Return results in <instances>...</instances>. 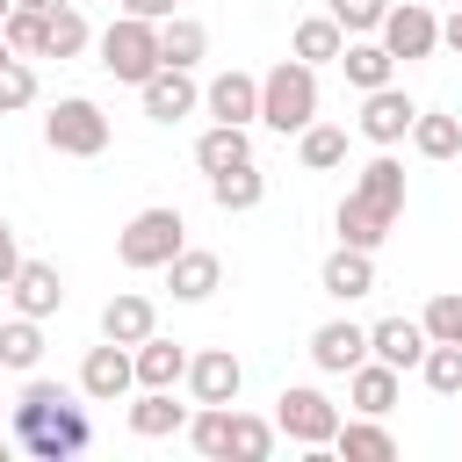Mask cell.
<instances>
[{
    "mask_svg": "<svg viewBox=\"0 0 462 462\" xmlns=\"http://www.w3.org/2000/svg\"><path fill=\"white\" fill-rule=\"evenodd\" d=\"M94 440V419L72 404V390H58L51 375H29L22 397H14V448L36 455V462H65Z\"/></svg>",
    "mask_w": 462,
    "mask_h": 462,
    "instance_id": "6da1fadb",
    "label": "cell"
},
{
    "mask_svg": "<svg viewBox=\"0 0 462 462\" xmlns=\"http://www.w3.org/2000/svg\"><path fill=\"white\" fill-rule=\"evenodd\" d=\"M397 217H404V166L390 159V152H375L368 166H361V180L346 188V202H339V245H383L390 231H397Z\"/></svg>",
    "mask_w": 462,
    "mask_h": 462,
    "instance_id": "7a4b0ae2",
    "label": "cell"
},
{
    "mask_svg": "<svg viewBox=\"0 0 462 462\" xmlns=\"http://www.w3.org/2000/svg\"><path fill=\"white\" fill-rule=\"evenodd\" d=\"M260 123L282 130V137L310 130V123H318V65H303V58L267 65V72H260Z\"/></svg>",
    "mask_w": 462,
    "mask_h": 462,
    "instance_id": "3957f363",
    "label": "cell"
},
{
    "mask_svg": "<svg viewBox=\"0 0 462 462\" xmlns=\"http://www.w3.org/2000/svg\"><path fill=\"white\" fill-rule=\"evenodd\" d=\"M180 245H188V224H180V209H166V202H159V209H137V217L116 231V260H123L130 274H152V267L166 274V260H173Z\"/></svg>",
    "mask_w": 462,
    "mask_h": 462,
    "instance_id": "277c9868",
    "label": "cell"
},
{
    "mask_svg": "<svg viewBox=\"0 0 462 462\" xmlns=\"http://www.w3.org/2000/svg\"><path fill=\"white\" fill-rule=\"evenodd\" d=\"M101 65L123 79V87H144L166 58H159V22H144V14H116L108 29H101Z\"/></svg>",
    "mask_w": 462,
    "mask_h": 462,
    "instance_id": "5b68a950",
    "label": "cell"
},
{
    "mask_svg": "<svg viewBox=\"0 0 462 462\" xmlns=\"http://www.w3.org/2000/svg\"><path fill=\"white\" fill-rule=\"evenodd\" d=\"M43 144H51L58 159H101V152H108V116H101V101L65 94V101L43 116Z\"/></svg>",
    "mask_w": 462,
    "mask_h": 462,
    "instance_id": "8992f818",
    "label": "cell"
},
{
    "mask_svg": "<svg viewBox=\"0 0 462 462\" xmlns=\"http://www.w3.org/2000/svg\"><path fill=\"white\" fill-rule=\"evenodd\" d=\"M274 426H282L296 448H332V440H339V404H332L325 390H310V383H289V390L274 397Z\"/></svg>",
    "mask_w": 462,
    "mask_h": 462,
    "instance_id": "52a82bcc",
    "label": "cell"
},
{
    "mask_svg": "<svg viewBox=\"0 0 462 462\" xmlns=\"http://www.w3.org/2000/svg\"><path fill=\"white\" fill-rule=\"evenodd\" d=\"M375 36H383V51H390V58H404V65H411V58H433V51H440V14H433V7H419V0H390V14H383V29H375Z\"/></svg>",
    "mask_w": 462,
    "mask_h": 462,
    "instance_id": "ba28073f",
    "label": "cell"
},
{
    "mask_svg": "<svg viewBox=\"0 0 462 462\" xmlns=\"http://www.w3.org/2000/svg\"><path fill=\"white\" fill-rule=\"evenodd\" d=\"M411 123H419V101H411L397 79H390V87H375V94H361L354 130H361L368 144H383V152H390V144H404V137H411Z\"/></svg>",
    "mask_w": 462,
    "mask_h": 462,
    "instance_id": "9c48e42d",
    "label": "cell"
},
{
    "mask_svg": "<svg viewBox=\"0 0 462 462\" xmlns=\"http://www.w3.org/2000/svg\"><path fill=\"white\" fill-rule=\"evenodd\" d=\"M130 390H137V361H130V346H123V339L87 346V361H79V397L116 404V397H130Z\"/></svg>",
    "mask_w": 462,
    "mask_h": 462,
    "instance_id": "30bf717a",
    "label": "cell"
},
{
    "mask_svg": "<svg viewBox=\"0 0 462 462\" xmlns=\"http://www.w3.org/2000/svg\"><path fill=\"white\" fill-rule=\"evenodd\" d=\"M238 390H245V368H238L231 346L188 354V397H195V404H238Z\"/></svg>",
    "mask_w": 462,
    "mask_h": 462,
    "instance_id": "8fae6325",
    "label": "cell"
},
{
    "mask_svg": "<svg viewBox=\"0 0 462 462\" xmlns=\"http://www.w3.org/2000/svg\"><path fill=\"white\" fill-rule=\"evenodd\" d=\"M318 289H325L332 303H361V296H375V253H368V245H332L325 267H318Z\"/></svg>",
    "mask_w": 462,
    "mask_h": 462,
    "instance_id": "7c38bea8",
    "label": "cell"
},
{
    "mask_svg": "<svg viewBox=\"0 0 462 462\" xmlns=\"http://www.w3.org/2000/svg\"><path fill=\"white\" fill-rule=\"evenodd\" d=\"M137 94H144V116H152V123H180V116H195V108H202V87H195V72H188V65H159Z\"/></svg>",
    "mask_w": 462,
    "mask_h": 462,
    "instance_id": "4fadbf2b",
    "label": "cell"
},
{
    "mask_svg": "<svg viewBox=\"0 0 462 462\" xmlns=\"http://www.w3.org/2000/svg\"><path fill=\"white\" fill-rule=\"evenodd\" d=\"M7 303H14L22 318H58V303H65V274H58L51 260H22L14 282H7Z\"/></svg>",
    "mask_w": 462,
    "mask_h": 462,
    "instance_id": "5bb4252c",
    "label": "cell"
},
{
    "mask_svg": "<svg viewBox=\"0 0 462 462\" xmlns=\"http://www.w3.org/2000/svg\"><path fill=\"white\" fill-rule=\"evenodd\" d=\"M310 361H318L325 375L361 368V361H368V325H354V318H325V325L310 332Z\"/></svg>",
    "mask_w": 462,
    "mask_h": 462,
    "instance_id": "9a60e30c",
    "label": "cell"
},
{
    "mask_svg": "<svg viewBox=\"0 0 462 462\" xmlns=\"http://www.w3.org/2000/svg\"><path fill=\"white\" fill-rule=\"evenodd\" d=\"M426 346H433V332H426L419 318H375V325H368V354L390 361V368H419Z\"/></svg>",
    "mask_w": 462,
    "mask_h": 462,
    "instance_id": "2e32d148",
    "label": "cell"
},
{
    "mask_svg": "<svg viewBox=\"0 0 462 462\" xmlns=\"http://www.w3.org/2000/svg\"><path fill=\"white\" fill-rule=\"evenodd\" d=\"M202 108L217 116V123H260V79L253 72H217L209 87H202Z\"/></svg>",
    "mask_w": 462,
    "mask_h": 462,
    "instance_id": "e0dca14e",
    "label": "cell"
},
{
    "mask_svg": "<svg viewBox=\"0 0 462 462\" xmlns=\"http://www.w3.org/2000/svg\"><path fill=\"white\" fill-rule=\"evenodd\" d=\"M166 289H173L180 303H202V296H217V289H224V260H217V253H202V245H180V253L166 260Z\"/></svg>",
    "mask_w": 462,
    "mask_h": 462,
    "instance_id": "ac0fdd59",
    "label": "cell"
},
{
    "mask_svg": "<svg viewBox=\"0 0 462 462\" xmlns=\"http://www.w3.org/2000/svg\"><path fill=\"white\" fill-rule=\"evenodd\" d=\"M397 390H404V368H390V361H361V368H346V404L354 411H368V419H383L390 404H397Z\"/></svg>",
    "mask_w": 462,
    "mask_h": 462,
    "instance_id": "d6986e66",
    "label": "cell"
},
{
    "mask_svg": "<svg viewBox=\"0 0 462 462\" xmlns=\"http://www.w3.org/2000/svg\"><path fill=\"white\" fill-rule=\"evenodd\" d=\"M152 332H159V310H152V296L123 289V296H108V303H101V339H123V346H137V339H152Z\"/></svg>",
    "mask_w": 462,
    "mask_h": 462,
    "instance_id": "ffe728a7",
    "label": "cell"
},
{
    "mask_svg": "<svg viewBox=\"0 0 462 462\" xmlns=\"http://www.w3.org/2000/svg\"><path fill=\"white\" fill-rule=\"evenodd\" d=\"M339 72H346V87H361V94H375V87H390V72H397V58L383 51V36H346V51H339Z\"/></svg>",
    "mask_w": 462,
    "mask_h": 462,
    "instance_id": "44dd1931",
    "label": "cell"
},
{
    "mask_svg": "<svg viewBox=\"0 0 462 462\" xmlns=\"http://www.w3.org/2000/svg\"><path fill=\"white\" fill-rule=\"evenodd\" d=\"M130 361H137V390H173V383H188V354L173 346V339H137L130 346Z\"/></svg>",
    "mask_w": 462,
    "mask_h": 462,
    "instance_id": "7402d4cb",
    "label": "cell"
},
{
    "mask_svg": "<svg viewBox=\"0 0 462 462\" xmlns=\"http://www.w3.org/2000/svg\"><path fill=\"white\" fill-rule=\"evenodd\" d=\"M130 433H137V440L188 433V404H173V390H137V404H130Z\"/></svg>",
    "mask_w": 462,
    "mask_h": 462,
    "instance_id": "603a6c76",
    "label": "cell"
},
{
    "mask_svg": "<svg viewBox=\"0 0 462 462\" xmlns=\"http://www.w3.org/2000/svg\"><path fill=\"white\" fill-rule=\"evenodd\" d=\"M339 51H346V29L332 14H303L289 36V58H303V65H339Z\"/></svg>",
    "mask_w": 462,
    "mask_h": 462,
    "instance_id": "cb8c5ba5",
    "label": "cell"
},
{
    "mask_svg": "<svg viewBox=\"0 0 462 462\" xmlns=\"http://www.w3.org/2000/svg\"><path fill=\"white\" fill-rule=\"evenodd\" d=\"M245 159H253L245 123H209V130L195 137V166H202V173H231V166H245Z\"/></svg>",
    "mask_w": 462,
    "mask_h": 462,
    "instance_id": "d4e9b609",
    "label": "cell"
},
{
    "mask_svg": "<svg viewBox=\"0 0 462 462\" xmlns=\"http://www.w3.org/2000/svg\"><path fill=\"white\" fill-rule=\"evenodd\" d=\"M209 202L224 209V217H238V209H260L267 202V173L245 159V166H231V173H209Z\"/></svg>",
    "mask_w": 462,
    "mask_h": 462,
    "instance_id": "484cf974",
    "label": "cell"
},
{
    "mask_svg": "<svg viewBox=\"0 0 462 462\" xmlns=\"http://www.w3.org/2000/svg\"><path fill=\"white\" fill-rule=\"evenodd\" d=\"M411 152H419V159H462V116H448V108H419V123H411Z\"/></svg>",
    "mask_w": 462,
    "mask_h": 462,
    "instance_id": "4316f807",
    "label": "cell"
},
{
    "mask_svg": "<svg viewBox=\"0 0 462 462\" xmlns=\"http://www.w3.org/2000/svg\"><path fill=\"white\" fill-rule=\"evenodd\" d=\"M332 448H339L346 462H390V455H397L390 426H383V419H368V411H361V419H339V440H332Z\"/></svg>",
    "mask_w": 462,
    "mask_h": 462,
    "instance_id": "83f0119b",
    "label": "cell"
},
{
    "mask_svg": "<svg viewBox=\"0 0 462 462\" xmlns=\"http://www.w3.org/2000/svg\"><path fill=\"white\" fill-rule=\"evenodd\" d=\"M36 361H43V318H7L0 325V368H14V375H36Z\"/></svg>",
    "mask_w": 462,
    "mask_h": 462,
    "instance_id": "f1b7e54d",
    "label": "cell"
},
{
    "mask_svg": "<svg viewBox=\"0 0 462 462\" xmlns=\"http://www.w3.org/2000/svg\"><path fill=\"white\" fill-rule=\"evenodd\" d=\"M202 51H209V29H202L195 14H166V22H159V58H166V65H188V72H195Z\"/></svg>",
    "mask_w": 462,
    "mask_h": 462,
    "instance_id": "f546056e",
    "label": "cell"
},
{
    "mask_svg": "<svg viewBox=\"0 0 462 462\" xmlns=\"http://www.w3.org/2000/svg\"><path fill=\"white\" fill-rule=\"evenodd\" d=\"M87 43H94V29H87V14H79L72 0L43 14V58H79Z\"/></svg>",
    "mask_w": 462,
    "mask_h": 462,
    "instance_id": "4dcf8cb0",
    "label": "cell"
},
{
    "mask_svg": "<svg viewBox=\"0 0 462 462\" xmlns=\"http://www.w3.org/2000/svg\"><path fill=\"white\" fill-rule=\"evenodd\" d=\"M296 159H303L310 173L346 166V130H339V123H310V130H296Z\"/></svg>",
    "mask_w": 462,
    "mask_h": 462,
    "instance_id": "1f68e13d",
    "label": "cell"
},
{
    "mask_svg": "<svg viewBox=\"0 0 462 462\" xmlns=\"http://www.w3.org/2000/svg\"><path fill=\"white\" fill-rule=\"evenodd\" d=\"M188 440H195V455L224 462V455H231V404H202V411L188 419Z\"/></svg>",
    "mask_w": 462,
    "mask_h": 462,
    "instance_id": "d6a6232c",
    "label": "cell"
},
{
    "mask_svg": "<svg viewBox=\"0 0 462 462\" xmlns=\"http://www.w3.org/2000/svg\"><path fill=\"white\" fill-rule=\"evenodd\" d=\"M274 440H282V426H274V419L231 411V455H238V462H267V455H274Z\"/></svg>",
    "mask_w": 462,
    "mask_h": 462,
    "instance_id": "836d02e7",
    "label": "cell"
},
{
    "mask_svg": "<svg viewBox=\"0 0 462 462\" xmlns=\"http://www.w3.org/2000/svg\"><path fill=\"white\" fill-rule=\"evenodd\" d=\"M419 375H426V390H433V397H462V346L433 339V346H426V361H419Z\"/></svg>",
    "mask_w": 462,
    "mask_h": 462,
    "instance_id": "e575fe53",
    "label": "cell"
},
{
    "mask_svg": "<svg viewBox=\"0 0 462 462\" xmlns=\"http://www.w3.org/2000/svg\"><path fill=\"white\" fill-rule=\"evenodd\" d=\"M0 36H7L14 58H43V14H36V7H14V14L0 22Z\"/></svg>",
    "mask_w": 462,
    "mask_h": 462,
    "instance_id": "d590c367",
    "label": "cell"
},
{
    "mask_svg": "<svg viewBox=\"0 0 462 462\" xmlns=\"http://www.w3.org/2000/svg\"><path fill=\"white\" fill-rule=\"evenodd\" d=\"M29 101H36L29 58H0V116H14V108H29Z\"/></svg>",
    "mask_w": 462,
    "mask_h": 462,
    "instance_id": "8d00e7d4",
    "label": "cell"
},
{
    "mask_svg": "<svg viewBox=\"0 0 462 462\" xmlns=\"http://www.w3.org/2000/svg\"><path fill=\"white\" fill-rule=\"evenodd\" d=\"M419 325L433 332V339H448V346H462V296L455 289H440L426 310H419Z\"/></svg>",
    "mask_w": 462,
    "mask_h": 462,
    "instance_id": "74e56055",
    "label": "cell"
},
{
    "mask_svg": "<svg viewBox=\"0 0 462 462\" xmlns=\"http://www.w3.org/2000/svg\"><path fill=\"white\" fill-rule=\"evenodd\" d=\"M383 14H390V0H332V22H339L346 36H375Z\"/></svg>",
    "mask_w": 462,
    "mask_h": 462,
    "instance_id": "f35d334b",
    "label": "cell"
},
{
    "mask_svg": "<svg viewBox=\"0 0 462 462\" xmlns=\"http://www.w3.org/2000/svg\"><path fill=\"white\" fill-rule=\"evenodd\" d=\"M14 267H22V253H14V224L0 217V289L14 282Z\"/></svg>",
    "mask_w": 462,
    "mask_h": 462,
    "instance_id": "ab89813d",
    "label": "cell"
},
{
    "mask_svg": "<svg viewBox=\"0 0 462 462\" xmlns=\"http://www.w3.org/2000/svg\"><path fill=\"white\" fill-rule=\"evenodd\" d=\"M180 0H123V14H144V22H166Z\"/></svg>",
    "mask_w": 462,
    "mask_h": 462,
    "instance_id": "60d3db41",
    "label": "cell"
},
{
    "mask_svg": "<svg viewBox=\"0 0 462 462\" xmlns=\"http://www.w3.org/2000/svg\"><path fill=\"white\" fill-rule=\"evenodd\" d=\"M440 43H448V51H462V14H448V22H440Z\"/></svg>",
    "mask_w": 462,
    "mask_h": 462,
    "instance_id": "b9f144b4",
    "label": "cell"
},
{
    "mask_svg": "<svg viewBox=\"0 0 462 462\" xmlns=\"http://www.w3.org/2000/svg\"><path fill=\"white\" fill-rule=\"evenodd\" d=\"M14 7H36V14H51V7H65V0H14Z\"/></svg>",
    "mask_w": 462,
    "mask_h": 462,
    "instance_id": "7bdbcfd3",
    "label": "cell"
},
{
    "mask_svg": "<svg viewBox=\"0 0 462 462\" xmlns=\"http://www.w3.org/2000/svg\"><path fill=\"white\" fill-rule=\"evenodd\" d=\"M7 448H14V433H0V462H7Z\"/></svg>",
    "mask_w": 462,
    "mask_h": 462,
    "instance_id": "ee69618b",
    "label": "cell"
},
{
    "mask_svg": "<svg viewBox=\"0 0 462 462\" xmlns=\"http://www.w3.org/2000/svg\"><path fill=\"white\" fill-rule=\"evenodd\" d=\"M7 14H14V0H0V22H7Z\"/></svg>",
    "mask_w": 462,
    "mask_h": 462,
    "instance_id": "f6af8a7d",
    "label": "cell"
},
{
    "mask_svg": "<svg viewBox=\"0 0 462 462\" xmlns=\"http://www.w3.org/2000/svg\"><path fill=\"white\" fill-rule=\"evenodd\" d=\"M0 58H14V51H7V36H0Z\"/></svg>",
    "mask_w": 462,
    "mask_h": 462,
    "instance_id": "bcb514c9",
    "label": "cell"
}]
</instances>
